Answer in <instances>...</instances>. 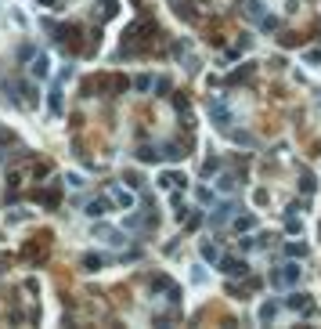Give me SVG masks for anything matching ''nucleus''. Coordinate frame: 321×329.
I'll return each mask as SVG.
<instances>
[{
	"label": "nucleus",
	"instance_id": "1",
	"mask_svg": "<svg viewBox=\"0 0 321 329\" xmlns=\"http://www.w3.org/2000/svg\"><path fill=\"white\" fill-rule=\"evenodd\" d=\"M210 116L217 119V127H220V131H227V127H231V112H227V105H224L220 98H213V102H210Z\"/></svg>",
	"mask_w": 321,
	"mask_h": 329
},
{
	"label": "nucleus",
	"instance_id": "2",
	"mask_svg": "<svg viewBox=\"0 0 321 329\" xmlns=\"http://www.w3.org/2000/svg\"><path fill=\"white\" fill-rule=\"evenodd\" d=\"M285 308H293V311H300V315H314V304H310L303 293H289V297H285Z\"/></svg>",
	"mask_w": 321,
	"mask_h": 329
},
{
	"label": "nucleus",
	"instance_id": "3",
	"mask_svg": "<svg viewBox=\"0 0 321 329\" xmlns=\"http://www.w3.org/2000/svg\"><path fill=\"white\" fill-rule=\"evenodd\" d=\"M296 279H300V268H296V264H289V268H282V271L271 275L274 286H289V282H296Z\"/></svg>",
	"mask_w": 321,
	"mask_h": 329
},
{
	"label": "nucleus",
	"instance_id": "4",
	"mask_svg": "<svg viewBox=\"0 0 321 329\" xmlns=\"http://www.w3.org/2000/svg\"><path fill=\"white\" fill-rule=\"evenodd\" d=\"M220 268H224L227 275H246V268H249V264H246V261H235V257H224V261H220Z\"/></svg>",
	"mask_w": 321,
	"mask_h": 329
},
{
	"label": "nucleus",
	"instance_id": "5",
	"mask_svg": "<svg viewBox=\"0 0 321 329\" xmlns=\"http://www.w3.org/2000/svg\"><path fill=\"white\" fill-rule=\"evenodd\" d=\"M231 214H235V203H220V207H217V214L210 217V224H224Z\"/></svg>",
	"mask_w": 321,
	"mask_h": 329
},
{
	"label": "nucleus",
	"instance_id": "6",
	"mask_svg": "<svg viewBox=\"0 0 321 329\" xmlns=\"http://www.w3.org/2000/svg\"><path fill=\"white\" fill-rule=\"evenodd\" d=\"M112 203H115V207H123V210H130L134 207V195L123 192V188H112Z\"/></svg>",
	"mask_w": 321,
	"mask_h": 329
},
{
	"label": "nucleus",
	"instance_id": "7",
	"mask_svg": "<svg viewBox=\"0 0 321 329\" xmlns=\"http://www.w3.org/2000/svg\"><path fill=\"white\" fill-rule=\"evenodd\" d=\"M87 214H91V217L108 214V199H91V203H87Z\"/></svg>",
	"mask_w": 321,
	"mask_h": 329
},
{
	"label": "nucleus",
	"instance_id": "8",
	"mask_svg": "<svg viewBox=\"0 0 321 329\" xmlns=\"http://www.w3.org/2000/svg\"><path fill=\"white\" fill-rule=\"evenodd\" d=\"M274 315H278V304H274V300H267V304L260 308V318H264V322H271Z\"/></svg>",
	"mask_w": 321,
	"mask_h": 329
},
{
	"label": "nucleus",
	"instance_id": "9",
	"mask_svg": "<svg viewBox=\"0 0 321 329\" xmlns=\"http://www.w3.org/2000/svg\"><path fill=\"white\" fill-rule=\"evenodd\" d=\"M202 257H206V261H217V257H220V250H217L213 242H202Z\"/></svg>",
	"mask_w": 321,
	"mask_h": 329
},
{
	"label": "nucleus",
	"instance_id": "10",
	"mask_svg": "<svg viewBox=\"0 0 321 329\" xmlns=\"http://www.w3.org/2000/svg\"><path fill=\"white\" fill-rule=\"evenodd\" d=\"M137 156H141V159H144V163H155V159H159V152H155V148H152V145H144V148H141V152H137Z\"/></svg>",
	"mask_w": 321,
	"mask_h": 329
},
{
	"label": "nucleus",
	"instance_id": "11",
	"mask_svg": "<svg viewBox=\"0 0 321 329\" xmlns=\"http://www.w3.org/2000/svg\"><path fill=\"white\" fill-rule=\"evenodd\" d=\"M33 72L44 80V76H47V58H36V62H33Z\"/></svg>",
	"mask_w": 321,
	"mask_h": 329
},
{
	"label": "nucleus",
	"instance_id": "12",
	"mask_svg": "<svg viewBox=\"0 0 321 329\" xmlns=\"http://www.w3.org/2000/svg\"><path fill=\"white\" fill-rule=\"evenodd\" d=\"M285 254H289V257H307V246H296V242H289V246H285Z\"/></svg>",
	"mask_w": 321,
	"mask_h": 329
},
{
	"label": "nucleus",
	"instance_id": "13",
	"mask_svg": "<svg viewBox=\"0 0 321 329\" xmlns=\"http://www.w3.org/2000/svg\"><path fill=\"white\" fill-rule=\"evenodd\" d=\"M217 170H220V159H206V163H202V174H206V178L217 174Z\"/></svg>",
	"mask_w": 321,
	"mask_h": 329
},
{
	"label": "nucleus",
	"instance_id": "14",
	"mask_svg": "<svg viewBox=\"0 0 321 329\" xmlns=\"http://www.w3.org/2000/svg\"><path fill=\"white\" fill-rule=\"evenodd\" d=\"M253 224H256V221H253V217H242V221H235V232H249V228H253Z\"/></svg>",
	"mask_w": 321,
	"mask_h": 329
}]
</instances>
